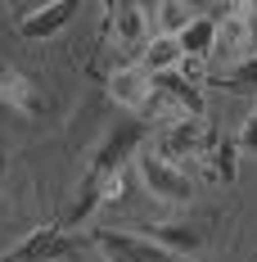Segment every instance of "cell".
<instances>
[{
    "label": "cell",
    "instance_id": "8",
    "mask_svg": "<svg viewBox=\"0 0 257 262\" xmlns=\"http://www.w3.org/2000/svg\"><path fill=\"white\" fill-rule=\"evenodd\" d=\"M0 100L14 113H23V118H36L41 113V86L27 77L18 63H0Z\"/></svg>",
    "mask_w": 257,
    "mask_h": 262
},
{
    "label": "cell",
    "instance_id": "13",
    "mask_svg": "<svg viewBox=\"0 0 257 262\" xmlns=\"http://www.w3.org/2000/svg\"><path fill=\"white\" fill-rule=\"evenodd\" d=\"M176 41H180V54L185 59H207V54L217 50V18H194Z\"/></svg>",
    "mask_w": 257,
    "mask_h": 262
},
{
    "label": "cell",
    "instance_id": "11",
    "mask_svg": "<svg viewBox=\"0 0 257 262\" xmlns=\"http://www.w3.org/2000/svg\"><path fill=\"white\" fill-rule=\"evenodd\" d=\"M235 154H239V145H235L230 136H217V140L207 145V154L199 158V163H203V172H207V181H212V185H235V177H239Z\"/></svg>",
    "mask_w": 257,
    "mask_h": 262
},
{
    "label": "cell",
    "instance_id": "1",
    "mask_svg": "<svg viewBox=\"0 0 257 262\" xmlns=\"http://www.w3.org/2000/svg\"><path fill=\"white\" fill-rule=\"evenodd\" d=\"M145 131H149L145 118H122V122L108 127V136L100 140V149L90 154V167H86V177H81V185H77V204L68 208V222H73V226L86 222L104 199H118V194H122V167H127V158L140 149Z\"/></svg>",
    "mask_w": 257,
    "mask_h": 262
},
{
    "label": "cell",
    "instance_id": "3",
    "mask_svg": "<svg viewBox=\"0 0 257 262\" xmlns=\"http://www.w3.org/2000/svg\"><path fill=\"white\" fill-rule=\"evenodd\" d=\"M95 249L104 262H176V253L158 249L149 235H127V231H95Z\"/></svg>",
    "mask_w": 257,
    "mask_h": 262
},
{
    "label": "cell",
    "instance_id": "19",
    "mask_svg": "<svg viewBox=\"0 0 257 262\" xmlns=\"http://www.w3.org/2000/svg\"><path fill=\"white\" fill-rule=\"evenodd\" d=\"M0 172H5V154H0Z\"/></svg>",
    "mask_w": 257,
    "mask_h": 262
},
{
    "label": "cell",
    "instance_id": "6",
    "mask_svg": "<svg viewBox=\"0 0 257 262\" xmlns=\"http://www.w3.org/2000/svg\"><path fill=\"white\" fill-rule=\"evenodd\" d=\"M140 177H145V185H149V194L167 199V204H185V199L194 194V185H190V177H185V167L167 163L162 154H140Z\"/></svg>",
    "mask_w": 257,
    "mask_h": 262
},
{
    "label": "cell",
    "instance_id": "10",
    "mask_svg": "<svg viewBox=\"0 0 257 262\" xmlns=\"http://www.w3.org/2000/svg\"><path fill=\"white\" fill-rule=\"evenodd\" d=\"M73 14H77V0H54L45 9L27 14L23 23H18V32H23L27 41H45V36H54V32H63V27L73 23Z\"/></svg>",
    "mask_w": 257,
    "mask_h": 262
},
{
    "label": "cell",
    "instance_id": "2",
    "mask_svg": "<svg viewBox=\"0 0 257 262\" xmlns=\"http://www.w3.org/2000/svg\"><path fill=\"white\" fill-rule=\"evenodd\" d=\"M145 14L131 0H108L104 5V54H113V73L135 68L131 59H145Z\"/></svg>",
    "mask_w": 257,
    "mask_h": 262
},
{
    "label": "cell",
    "instance_id": "17",
    "mask_svg": "<svg viewBox=\"0 0 257 262\" xmlns=\"http://www.w3.org/2000/svg\"><path fill=\"white\" fill-rule=\"evenodd\" d=\"M239 149H248V154H257V108L248 113V122L239 127V140H235Z\"/></svg>",
    "mask_w": 257,
    "mask_h": 262
},
{
    "label": "cell",
    "instance_id": "16",
    "mask_svg": "<svg viewBox=\"0 0 257 262\" xmlns=\"http://www.w3.org/2000/svg\"><path fill=\"white\" fill-rule=\"evenodd\" d=\"M226 86H230V91H239V95H248V91L257 95V54H253V59H244L239 68H230Z\"/></svg>",
    "mask_w": 257,
    "mask_h": 262
},
{
    "label": "cell",
    "instance_id": "15",
    "mask_svg": "<svg viewBox=\"0 0 257 262\" xmlns=\"http://www.w3.org/2000/svg\"><path fill=\"white\" fill-rule=\"evenodd\" d=\"M158 23H162V36H180L194 18H190V9H185L180 0H162V5H158Z\"/></svg>",
    "mask_w": 257,
    "mask_h": 262
},
{
    "label": "cell",
    "instance_id": "9",
    "mask_svg": "<svg viewBox=\"0 0 257 262\" xmlns=\"http://www.w3.org/2000/svg\"><path fill=\"white\" fill-rule=\"evenodd\" d=\"M149 91H154V77L135 63V68H122V73H108V95L118 100V104L135 108V113H145L149 108Z\"/></svg>",
    "mask_w": 257,
    "mask_h": 262
},
{
    "label": "cell",
    "instance_id": "7",
    "mask_svg": "<svg viewBox=\"0 0 257 262\" xmlns=\"http://www.w3.org/2000/svg\"><path fill=\"white\" fill-rule=\"evenodd\" d=\"M73 253H77V244L63 235L59 226H36L18 249H9L0 262H63V258H73Z\"/></svg>",
    "mask_w": 257,
    "mask_h": 262
},
{
    "label": "cell",
    "instance_id": "12",
    "mask_svg": "<svg viewBox=\"0 0 257 262\" xmlns=\"http://www.w3.org/2000/svg\"><path fill=\"white\" fill-rule=\"evenodd\" d=\"M149 239H154L158 249H167V253H199L203 249V235L194 231V226H185V222H162V226H149Z\"/></svg>",
    "mask_w": 257,
    "mask_h": 262
},
{
    "label": "cell",
    "instance_id": "18",
    "mask_svg": "<svg viewBox=\"0 0 257 262\" xmlns=\"http://www.w3.org/2000/svg\"><path fill=\"white\" fill-rule=\"evenodd\" d=\"M248 9H253V23H257V5H248Z\"/></svg>",
    "mask_w": 257,
    "mask_h": 262
},
{
    "label": "cell",
    "instance_id": "20",
    "mask_svg": "<svg viewBox=\"0 0 257 262\" xmlns=\"http://www.w3.org/2000/svg\"><path fill=\"white\" fill-rule=\"evenodd\" d=\"M253 262H257V258H253Z\"/></svg>",
    "mask_w": 257,
    "mask_h": 262
},
{
    "label": "cell",
    "instance_id": "14",
    "mask_svg": "<svg viewBox=\"0 0 257 262\" xmlns=\"http://www.w3.org/2000/svg\"><path fill=\"white\" fill-rule=\"evenodd\" d=\"M140 68H145L149 77L180 68V41H176V36H154V41H149V50H145V59H140Z\"/></svg>",
    "mask_w": 257,
    "mask_h": 262
},
{
    "label": "cell",
    "instance_id": "5",
    "mask_svg": "<svg viewBox=\"0 0 257 262\" xmlns=\"http://www.w3.org/2000/svg\"><path fill=\"white\" fill-rule=\"evenodd\" d=\"M217 140V131L207 127L203 118H176L172 127L162 131V140H158V154L167 158H203L207 145Z\"/></svg>",
    "mask_w": 257,
    "mask_h": 262
},
{
    "label": "cell",
    "instance_id": "4",
    "mask_svg": "<svg viewBox=\"0 0 257 262\" xmlns=\"http://www.w3.org/2000/svg\"><path fill=\"white\" fill-rule=\"evenodd\" d=\"M217 50H221V59H235V68L257 54V23H253L248 5L221 14V23H217Z\"/></svg>",
    "mask_w": 257,
    "mask_h": 262
}]
</instances>
